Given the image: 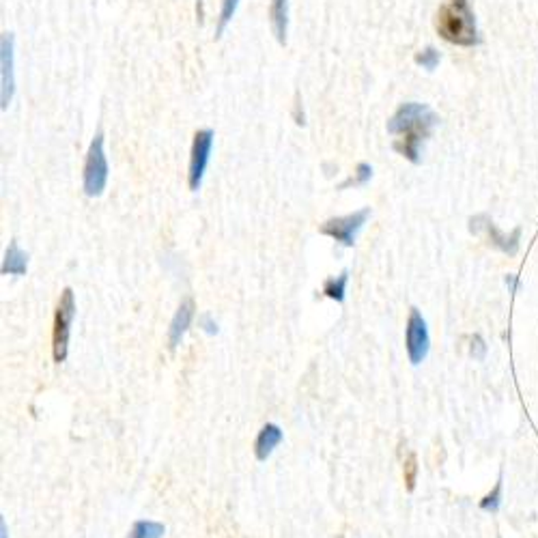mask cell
Segmentation results:
<instances>
[{
    "label": "cell",
    "instance_id": "7c38bea8",
    "mask_svg": "<svg viewBox=\"0 0 538 538\" xmlns=\"http://www.w3.org/2000/svg\"><path fill=\"white\" fill-rule=\"evenodd\" d=\"M269 18H272L273 35L280 43L287 41V26H289V0H272L269 7Z\"/></svg>",
    "mask_w": 538,
    "mask_h": 538
},
{
    "label": "cell",
    "instance_id": "ba28073f",
    "mask_svg": "<svg viewBox=\"0 0 538 538\" xmlns=\"http://www.w3.org/2000/svg\"><path fill=\"white\" fill-rule=\"evenodd\" d=\"M472 230H476V233H481L484 230L487 233L489 244L498 247V250L506 252V255H516V250H519V235L521 230L515 229L510 235H504L502 230L495 226L491 220L487 218V215H478V218L472 220Z\"/></svg>",
    "mask_w": 538,
    "mask_h": 538
},
{
    "label": "cell",
    "instance_id": "8fae6325",
    "mask_svg": "<svg viewBox=\"0 0 538 538\" xmlns=\"http://www.w3.org/2000/svg\"><path fill=\"white\" fill-rule=\"evenodd\" d=\"M282 441V429L278 427V424H265V427L261 429V433H258V438L255 441V455L258 461H267V456L272 455L273 448Z\"/></svg>",
    "mask_w": 538,
    "mask_h": 538
},
{
    "label": "cell",
    "instance_id": "8992f818",
    "mask_svg": "<svg viewBox=\"0 0 538 538\" xmlns=\"http://www.w3.org/2000/svg\"><path fill=\"white\" fill-rule=\"evenodd\" d=\"M212 147H213L212 129H201V132L194 134L192 155H190V172H187V183H190L192 192H198V187L203 186L204 170H207L209 158H212Z\"/></svg>",
    "mask_w": 538,
    "mask_h": 538
},
{
    "label": "cell",
    "instance_id": "7402d4cb",
    "mask_svg": "<svg viewBox=\"0 0 538 538\" xmlns=\"http://www.w3.org/2000/svg\"><path fill=\"white\" fill-rule=\"evenodd\" d=\"M506 284H508L510 291H516V276H506Z\"/></svg>",
    "mask_w": 538,
    "mask_h": 538
},
{
    "label": "cell",
    "instance_id": "4fadbf2b",
    "mask_svg": "<svg viewBox=\"0 0 538 538\" xmlns=\"http://www.w3.org/2000/svg\"><path fill=\"white\" fill-rule=\"evenodd\" d=\"M26 267H29V256L20 250L18 241H11L7 247V255L3 261V273L4 276H24Z\"/></svg>",
    "mask_w": 538,
    "mask_h": 538
},
{
    "label": "cell",
    "instance_id": "44dd1931",
    "mask_svg": "<svg viewBox=\"0 0 538 538\" xmlns=\"http://www.w3.org/2000/svg\"><path fill=\"white\" fill-rule=\"evenodd\" d=\"M470 353L473 360H481V362L487 358V344H484V341L478 336V334H473L470 338Z\"/></svg>",
    "mask_w": 538,
    "mask_h": 538
},
{
    "label": "cell",
    "instance_id": "3957f363",
    "mask_svg": "<svg viewBox=\"0 0 538 538\" xmlns=\"http://www.w3.org/2000/svg\"><path fill=\"white\" fill-rule=\"evenodd\" d=\"M75 317V298L72 289H65L61 293V299L56 304V312H54V327H52V353L54 362H65L67 358V344H69V332H72V323Z\"/></svg>",
    "mask_w": 538,
    "mask_h": 538
},
{
    "label": "cell",
    "instance_id": "d6986e66",
    "mask_svg": "<svg viewBox=\"0 0 538 538\" xmlns=\"http://www.w3.org/2000/svg\"><path fill=\"white\" fill-rule=\"evenodd\" d=\"M416 63L422 69H429V72H433V69L439 65V52L435 50V48H427V50L416 54Z\"/></svg>",
    "mask_w": 538,
    "mask_h": 538
},
{
    "label": "cell",
    "instance_id": "5bb4252c",
    "mask_svg": "<svg viewBox=\"0 0 538 538\" xmlns=\"http://www.w3.org/2000/svg\"><path fill=\"white\" fill-rule=\"evenodd\" d=\"M164 534L166 527L158 521H136L129 530V538H161Z\"/></svg>",
    "mask_w": 538,
    "mask_h": 538
},
{
    "label": "cell",
    "instance_id": "9a60e30c",
    "mask_svg": "<svg viewBox=\"0 0 538 538\" xmlns=\"http://www.w3.org/2000/svg\"><path fill=\"white\" fill-rule=\"evenodd\" d=\"M347 282H349V272L344 269L341 276L325 280V284H323V293H325V298L330 299L344 301V295H347Z\"/></svg>",
    "mask_w": 538,
    "mask_h": 538
},
{
    "label": "cell",
    "instance_id": "ffe728a7",
    "mask_svg": "<svg viewBox=\"0 0 538 538\" xmlns=\"http://www.w3.org/2000/svg\"><path fill=\"white\" fill-rule=\"evenodd\" d=\"M370 177H373V169H370L369 164H358V172H355V179H349L347 183H343V187L364 186L366 181H370Z\"/></svg>",
    "mask_w": 538,
    "mask_h": 538
},
{
    "label": "cell",
    "instance_id": "9c48e42d",
    "mask_svg": "<svg viewBox=\"0 0 538 538\" xmlns=\"http://www.w3.org/2000/svg\"><path fill=\"white\" fill-rule=\"evenodd\" d=\"M0 65H3V78H0V106L7 110L11 97H13V35L4 32L0 41Z\"/></svg>",
    "mask_w": 538,
    "mask_h": 538
},
{
    "label": "cell",
    "instance_id": "5b68a950",
    "mask_svg": "<svg viewBox=\"0 0 538 538\" xmlns=\"http://www.w3.org/2000/svg\"><path fill=\"white\" fill-rule=\"evenodd\" d=\"M370 218V209L364 207L360 212L343 215V218H332L327 222L321 224V233L336 239L338 244L344 247H351L355 244V237H358L362 226L366 224V220Z\"/></svg>",
    "mask_w": 538,
    "mask_h": 538
},
{
    "label": "cell",
    "instance_id": "2e32d148",
    "mask_svg": "<svg viewBox=\"0 0 538 538\" xmlns=\"http://www.w3.org/2000/svg\"><path fill=\"white\" fill-rule=\"evenodd\" d=\"M237 7H239V0H222V11H220V20H218V29H215V37L222 35L226 26H229V22L233 20Z\"/></svg>",
    "mask_w": 538,
    "mask_h": 538
},
{
    "label": "cell",
    "instance_id": "52a82bcc",
    "mask_svg": "<svg viewBox=\"0 0 538 538\" xmlns=\"http://www.w3.org/2000/svg\"><path fill=\"white\" fill-rule=\"evenodd\" d=\"M429 330H427V321L424 317L420 315L418 308L409 310V319H407V332H405V347H407V355L409 362L412 364H420L424 358L429 355Z\"/></svg>",
    "mask_w": 538,
    "mask_h": 538
},
{
    "label": "cell",
    "instance_id": "e0dca14e",
    "mask_svg": "<svg viewBox=\"0 0 538 538\" xmlns=\"http://www.w3.org/2000/svg\"><path fill=\"white\" fill-rule=\"evenodd\" d=\"M499 506H502V478L495 484L493 491L481 499V508L487 510V513H498Z\"/></svg>",
    "mask_w": 538,
    "mask_h": 538
},
{
    "label": "cell",
    "instance_id": "6da1fadb",
    "mask_svg": "<svg viewBox=\"0 0 538 538\" xmlns=\"http://www.w3.org/2000/svg\"><path fill=\"white\" fill-rule=\"evenodd\" d=\"M438 121V115L429 106L416 104V101L403 104L395 112V117L387 121V132L392 136H401L395 143V151H398L403 158L413 161V164H418L420 147L430 136Z\"/></svg>",
    "mask_w": 538,
    "mask_h": 538
},
{
    "label": "cell",
    "instance_id": "ac0fdd59",
    "mask_svg": "<svg viewBox=\"0 0 538 538\" xmlns=\"http://www.w3.org/2000/svg\"><path fill=\"white\" fill-rule=\"evenodd\" d=\"M403 473H405L407 491H413V487H416V478H418V459L413 452H409L407 459L403 461Z\"/></svg>",
    "mask_w": 538,
    "mask_h": 538
},
{
    "label": "cell",
    "instance_id": "277c9868",
    "mask_svg": "<svg viewBox=\"0 0 538 538\" xmlns=\"http://www.w3.org/2000/svg\"><path fill=\"white\" fill-rule=\"evenodd\" d=\"M108 183V158L104 151V136L97 134L89 147L84 161V192L86 196H100Z\"/></svg>",
    "mask_w": 538,
    "mask_h": 538
},
{
    "label": "cell",
    "instance_id": "7a4b0ae2",
    "mask_svg": "<svg viewBox=\"0 0 538 538\" xmlns=\"http://www.w3.org/2000/svg\"><path fill=\"white\" fill-rule=\"evenodd\" d=\"M438 32L455 46H476L478 29L467 0H446L438 11Z\"/></svg>",
    "mask_w": 538,
    "mask_h": 538
},
{
    "label": "cell",
    "instance_id": "30bf717a",
    "mask_svg": "<svg viewBox=\"0 0 538 538\" xmlns=\"http://www.w3.org/2000/svg\"><path fill=\"white\" fill-rule=\"evenodd\" d=\"M194 319V299L181 301V306L177 308L175 317H172L170 327H169V347L175 349L181 343V338L186 336L187 327Z\"/></svg>",
    "mask_w": 538,
    "mask_h": 538
}]
</instances>
